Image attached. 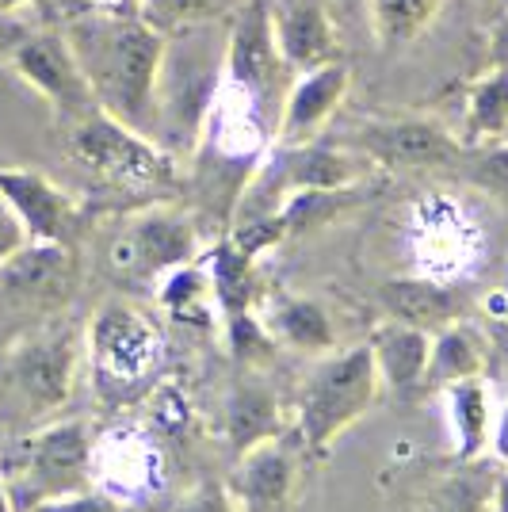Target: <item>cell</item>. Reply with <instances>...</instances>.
I'll list each match as a JSON object with an SVG mask.
<instances>
[{"label":"cell","instance_id":"6da1fadb","mask_svg":"<svg viewBox=\"0 0 508 512\" xmlns=\"http://www.w3.org/2000/svg\"><path fill=\"white\" fill-rule=\"evenodd\" d=\"M65 39L85 69L96 104L153 138V88L165 31L142 16H69Z\"/></svg>","mask_w":508,"mask_h":512},{"label":"cell","instance_id":"7a4b0ae2","mask_svg":"<svg viewBox=\"0 0 508 512\" xmlns=\"http://www.w3.org/2000/svg\"><path fill=\"white\" fill-rule=\"evenodd\" d=\"M230 46V12L165 31L157 88H153V142L172 157L199 150L207 111L222 81Z\"/></svg>","mask_w":508,"mask_h":512},{"label":"cell","instance_id":"3957f363","mask_svg":"<svg viewBox=\"0 0 508 512\" xmlns=\"http://www.w3.org/2000/svg\"><path fill=\"white\" fill-rule=\"evenodd\" d=\"M92 428L85 421H54L16 440V448L0 455V482L20 512L43 501L81 493L92 486Z\"/></svg>","mask_w":508,"mask_h":512},{"label":"cell","instance_id":"277c9868","mask_svg":"<svg viewBox=\"0 0 508 512\" xmlns=\"http://www.w3.org/2000/svg\"><path fill=\"white\" fill-rule=\"evenodd\" d=\"M379 390V371H375L367 344L344 348L337 356H325L310 371V379L298 394L295 428L302 448L314 451V455H329L340 436L360 417H367Z\"/></svg>","mask_w":508,"mask_h":512},{"label":"cell","instance_id":"5b68a950","mask_svg":"<svg viewBox=\"0 0 508 512\" xmlns=\"http://www.w3.org/2000/svg\"><path fill=\"white\" fill-rule=\"evenodd\" d=\"M69 153L81 169L127 192H146V188H161L176 180V157L161 150L142 130L107 115L104 107L88 111L85 119L73 123Z\"/></svg>","mask_w":508,"mask_h":512},{"label":"cell","instance_id":"8992f818","mask_svg":"<svg viewBox=\"0 0 508 512\" xmlns=\"http://www.w3.org/2000/svg\"><path fill=\"white\" fill-rule=\"evenodd\" d=\"M85 360L96 390L111 398V394H130L153 379L165 360V344L146 310L115 299L104 302L88 321Z\"/></svg>","mask_w":508,"mask_h":512},{"label":"cell","instance_id":"52a82bcc","mask_svg":"<svg viewBox=\"0 0 508 512\" xmlns=\"http://www.w3.org/2000/svg\"><path fill=\"white\" fill-rule=\"evenodd\" d=\"M85 337H77L65 325L31 329L27 337L8 344V356L0 363V383L8 398H16L27 417H46L62 409L77 383Z\"/></svg>","mask_w":508,"mask_h":512},{"label":"cell","instance_id":"ba28073f","mask_svg":"<svg viewBox=\"0 0 508 512\" xmlns=\"http://www.w3.org/2000/svg\"><path fill=\"white\" fill-rule=\"evenodd\" d=\"M199 249H203V237L195 218L169 203H153L134 214L123 226V234L111 241L107 264L123 279L157 283L172 268L199 260Z\"/></svg>","mask_w":508,"mask_h":512},{"label":"cell","instance_id":"9c48e42d","mask_svg":"<svg viewBox=\"0 0 508 512\" xmlns=\"http://www.w3.org/2000/svg\"><path fill=\"white\" fill-rule=\"evenodd\" d=\"M77 291L73 245L27 241L20 253L0 264V310L16 318H54Z\"/></svg>","mask_w":508,"mask_h":512},{"label":"cell","instance_id":"30bf717a","mask_svg":"<svg viewBox=\"0 0 508 512\" xmlns=\"http://www.w3.org/2000/svg\"><path fill=\"white\" fill-rule=\"evenodd\" d=\"M8 69L20 77L31 92H39L46 104L54 107V115L65 123L85 119L88 111H96V96L88 88V77L73 46L65 39V31H31L16 54L8 58Z\"/></svg>","mask_w":508,"mask_h":512},{"label":"cell","instance_id":"8fae6325","mask_svg":"<svg viewBox=\"0 0 508 512\" xmlns=\"http://www.w3.org/2000/svg\"><path fill=\"white\" fill-rule=\"evenodd\" d=\"M379 169H444L463 157V142L436 119L398 115V119H363L344 142Z\"/></svg>","mask_w":508,"mask_h":512},{"label":"cell","instance_id":"7c38bea8","mask_svg":"<svg viewBox=\"0 0 508 512\" xmlns=\"http://www.w3.org/2000/svg\"><path fill=\"white\" fill-rule=\"evenodd\" d=\"M0 199L16 211L31 241L73 245L81 234V203L43 172L0 165Z\"/></svg>","mask_w":508,"mask_h":512},{"label":"cell","instance_id":"4fadbf2b","mask_svg":"<svg viewBox=\"0 0 508 512\" xmlns=\"http://www.w3.org/2000/svg\"><path fill=\"white\" fill-rule=\"evenodd\" d=\"M352 88V73L344 62H329L318 69L295 73V81L287 88V100L279 111L276 146H302L321 138V130L333 123L344 96Z\"/></svg>","mask_w":508,"mask_h":512},{"label":"cell","instance_id":"5bb4252c","mask_svg":"<svg viewBox=\"0 0 508 512\" xmlns=\"http://www.w3.org/2000/svg\"><path fill=\"white\" fill-rule=\"evenodd\" d=\"M226 490L233 512H287L295 493V448L283 436H272L237 451Z\"/></svg>","mask_w":508,"mask_h":512},{"label":"cell","instance_id":"9a60e30c","mask_svg":"<svg viewBox=\"0 0 508 512\" xmlns=\"http://www.w3.org/2000/svg\"><path fill=\"white\" fill-rule=\"evenodd\" d=\"M268 27L279 58L295 73L340 62V35L325 0H268Z\"/></svg>","mask_w":508,"mask_h":512},{"label":"cell","instance_id":"2e32d148","mask_svg":"<svg viewBox=\"0 0 508 512\" xmlns=\"http://www.w3.org/2000/svg\"><path fill=\"white\" fill-rule=\"evenodd\" d=\"M161 451L138 428H115L92 444V482H104L111 497H138L161 482Z\"/></svg>","mask_w":508,"mask_h":512},{"label":"cell","instance_id":"e0dca14e","mask_svg":"<svg viewBox=\"0 0 508 512\" xmlns=\"http://www.w3.org/2000/svg\"><path fill=\"white\" fill-rule=\"evenodd\" d=\"M371 360L379 371V383L394 394H409L424 386V367H428V348H432V333H424L417 325L405 321H382L371 333Z\"/></svg>","mask_w":508,"mask_h":512},{"label":"cell","instance_id":"ac0fdd59","mask_svg":"<svg viewBox=\"0 0 508 512\" xmlns=\"http://www.w3.org/2000/svg\"><path fill=\"white\" fill-rule=\"evenodd\" d=\"M264 329L276 341V348H295L310 356H325L337 344V329L329 310L318 299L306 295H276L264 302Z\"/></svg>","mask_w":508,"mask_h":512},{"label":"cell","instance_id":"d6986e66","mask_svg":"<svg viewBox=\"0 0 508 512\" xmlns=\"http://www.w3.org/2000/svg\"><path fill=\"white\" fill-rule=\"evenodd\" d=\"M447 409V428L455 440V463L482 459L493 440V409H489V386L482 375H470L440 390Z\"/></svg>","mask_w":508,"mask_h":512},{"label":"cell","instance_id":"ffe728a7","mask_svg":"<svg viewBox=\"0 0 508 512\" xmlns=\"http://www.w3.org/2000/svg\"><path fill=\"white\" fill-rule=\"evenodd\" d=\"M203 264L211 272L214 306L222 310V318L253 314L256 302L264 299V287L256 276V256L241 253L230 237H222L218 245H211V253L203 256Z\"/></svg>","mask_w":508,"mask_h":512},{"label":"cell","instance_id":"44dd1931","mask_svg":"<svg viewBox=\"0 0 508 512\" xmlns=\"http://www.w3.org/2000/svg\"><path fill=\"white\" fill-rule=\"evenodd\" d=\"M382 302L390 310L394 321L405 325H417L424 333H440L444 325L459 321V299L455 291L444 283H432V279L409 276V279H390L382 287Z\"/></svg>","mask_w":508,"mask_h":512},{"label":"cell","instance_id":"7402d4cb","mask_svg":"<svg viewBox=\"0 0 508 512\" xmlns=\"http://www.w3.org/2000/svg\"><path fill=\"white\" fill-rule=\"evenodd\" d=\"M486 367V348L474 329H466L459 321L444 325L440 333H432L428 348V367H424V390H444V386L482 375Z\"/></svg>","mask_w":508,"mask_h":512},{"label":"cell","instance_id":"603a6c76","mask_svg":"<svg viewBox=\"0 0 508 512\" xmlns=\"http://www.w3.org/2000/svg\"><path fill=\"white\" fill-rule=\"evenodd\" d=\"M501 470L486 459H470L447 470L444 478L428 490L421 512H493V486Z\"/></svg>","mask_w":508,"mask_h":512},{"label":"cell","instance_id":"cb8c5ba5","mask_svg":"<svg viewBox=\"0 0 508 512\" xmlns=\"http://www.w3.org/2000/svg\"><path fill=\"white\" fill-rule=\"evenodd\" d=\"M466 138L497 146L508 134V69L505 65H489L486 73L466 88Z\"/></svg>","mask_w":508,"mask_h":512},{"label":"cell","instance_id":"d4e9b609","mask_svg":"<svg viewBox=\"0 0 508 512\" xmlns=\"http://www.w3.org/2000/svg\"><path fill=\"white\" fill-rule=\"evenodd\" d=\"M226 428H230V444L237 451L279 436L283 421H279V402L272 398V390L253 383L237 386L230 398V409H226Z\"/></svg>","mask_w":508,"mask_h":512},{"label":"cell","instance_id":"484cf974","mask_svg":"<svg viewBox=\"0 0 508 512\" xmlns=\"http://www.w3.org/2000/svg\"><path fill=\"white\" fill-rule=\"evenodd\" d=\"M367 4H371V31L386 50L417 43L444 8V0H367Z\"/></svg>","mask_w":508,"mask_h":512},{"label":"cell","instance_id":"4316f807","mask_svg":"<svg viewBox=\"0 0 508 512\" xmlns=\"http://www.w3.org/2000/svg\"><path fill=\"white\" fill-rule=\"evenodd\" d=\"M157 302H161L176 321L199 318L203 306L214 302L207 264H203V260H191V264H180V268L165 272V276L157 279Z\"/></svg>","mask_w":508,"mask_h":512},{"label":"cell","instance_id":"83f0119b","mask_svg":"<svg viewBox=\"0 0 508 512\" xmlns=\"http://www.w3.org/2000/svg\"><path fill=\"white\" fill-rule=\"evenodd\" d=\"M138 4H142V20L153 23L157 31H172L184 23L226 16L237 0H138Z\"/></svg>","mask_w":508,"mask_h":512},{"label":"cell","instance_id":"f1b7e54d","mask_svg":"<svg viewBox=\"0 0 508 512\" xmlns=\"http://www.w3.org/2000/svg\"><path fill=\"white\" fill-rule=\"evenodd\" d=\"M31 512H119V505H115V497H107V493L81 490V493L54 497V501H43V505H35Z\"/></svg>","mask_w":508,"mask_h":512},{"label":"cell","instance_id":"f546056e","mask_svg":"<svg viewBox=\"0 0 508 512\" xmlns=\"http://www.w3.org/2000/svg\"><path fill=\"white\" fill-rule=\"evenodd\" d=\"M31 237H27V230H23V222L16 218V211L0 199V264L8 260V256H16L27 245Z\"/></svg>","mask_w":508,"mask_h":512},{"label":"cell","instance_id":"4dcf8cb0","mask_svg":"<svg viewBox=\"0 0 508 512\" xmlns=\"http://www.w3.org/2000/svg\"><path fill=\"white\" fill-rule=\"evenodd\" d=\"M73 16H142L138 0H73Z\"/></svg>","mask_w":508,"mask_h":512},{"label":"cell","instance_id":"1f68e13d","mask_svg":"<svg viewBox=\"0 0 508 512\" xmlns=\"http://www.w3.org/2000/svg\"><path fill=\"white\" fill-rule=\"evenodd\" d=\"M27 35H31V27H27L20 16H12V12L0 8V65H8V58L16 54V46H20Z\"/></svg>","mask_w":508,"mask_h":512},{"label":"cell","instance_id":"d6a6232c","mask_svg":"<svg viewBox=\"0 0 508 512\" xmlns=\"http://www.w3.org/2000/svg\"><path fill=\"white\" fill-rule=\"evenodd\" d=\"M486 58H489V65H505L508 69V16H501V20L489 27Z\"/></svg>","mask_w":508,"mask_h":512},{"label":"cell","instance_id":"836d02e7","mask_svg":"<svg viewBox=\"0 0 508 512\" xmlns=\"http://www.w3.org/2000/svg\"><path fill=\"white\" fill-rule=\"evenodd\" d=\"M493 455H497V463L508 470V406H505V413L497 417V425H493Z\"/></svg>","mask_w":508,"mask_h":512},{"label":"cell","instance_id":"e575fe53","mask_svg":"<svg viewBox=\"0 0 508 512\" xmlns=\"http://www.w3.org/2000/svg\"><path fill=\"white\" fill-rule=\"evenodd\" d=\"M0 8H4V12H12V16H20L23 8H39V12H54V0H0Z\"/></svg>","mask_w":508,"mask_h":512},{"label":"cell","instance_id":"d590c367","mask_svg":"<svg viewBox=\"0 0 508 512\" xmlns=\"http://www.w3.org/2000/svg\"><path fill=\"white\" fill-rule=\"evenodd\" d=\"M493 512H508V470L497 474V486H493Z\"/></svg>","mask_w":508,"mask_h":512},{"label":"cell","instance_id":"8d00e7d4","mask_svg":"<svg viewBox=\"0 0 508 512\" xmlns=\"http://www.w3.org/2000/svg\"><path fill=\"white\" fill-rule=\"evenodd\" d=\"M0 512H20L16 509V501L8 497V486H4V482H0Z\"/></svg>","mask_w":508,"mask_h":512},{"label":"cell","instance_id":"74e56055","mask_svg":"<svg viewBox=\"0 0 508 512\" xmlns=\"http://www.w3.org/2000/svg\"><path fill=\"white\" fill-rule=\"evenodd\" d=\"M505 146H508V134H505Z\"/></svg>","mask_w":508,"mask_h":512}]
</instances>
